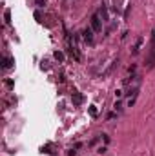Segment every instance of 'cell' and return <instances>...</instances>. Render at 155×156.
<instances>
[{"instance_id": "1", "label": "cell", "mask_w": 155, "mask_h": 156, "mask_svg": "<svg viewBox=\"0 0 155 156\" xmlns=\"http://www.w3.org/2000/svg\"><path fill=\"white\" fill-rule=\"evenodd\" d=\"M146 64H148V69L155 67V38H153V45H152V49H150V55H148Z\"/></svg>"}, {"instance_id": "2", "label": "cell", "mask_w": 155, "mask_h": 156, "mask_svg": "<svg viewBox=\"0 0 155 156\" xmlns=\"http://www.w3.org/2000/svg\"><path fill=\"white\" fill-rule=\"evenodd\" d=\"M91 29L95 31V33H99L100 29H102V22H100V16L99 15H93L91 16Z\"/></svg>"}, {"instance_id": "3", "label": "cell", "mask_w": 155, "mask_h": 156, "mask_svg": "<svg viewBox=\"0 0 155 156\" xmlns=\"http://www.w3.org/2000/svg\"><path fill=\"white\" fill-rule=\"evenodd\" d=\"M82 100H84L82 93H79V91H73V94H71V102H73V105H80V104H82Z\"/></svg>"}, {"instance_id": "4", "label": "cell", "mask_w": 155, "mask_h": 156, "mask_svg": "<svg viewBox=\"0 0 155 156\" xmlns=\"http://www.w3.org/2000/svg\"><path fill=\"white\" fill-rule=\"evenodd\" d=\"M82 36H84V40L88 44H91L93 42V29L91 27H86L84 31H82Z\"/></svg>"}, {"instance_id": "5", "label": "cell", "mask_w": 155, "mask_h": 156, "mask_svg": "<svg viewBox=\"0 0 155 156\" xmlns=\"http://www.w3.org/2000/svg\"><path fill=\"white\" fill-rule=\"evenodd\" d=\"M99 16L102 18V22H106V20H108V9L104 8V5H100V9H99Z\"/></svg>"}, {"instance_id": "6", "label": "cell", "mask_w": 155, "mask_h": 156, "mask_svg": "<svg viewBox=\"0 0 155 156\" xmlns=\"http://www.w3.org/2000/svg\"><path fill=\"white\" fill-rule=\"evenodd\" d=\"M11 65H13V58H11V56H6V58H4V64H2V67H4V69H9Z\"/></svg>"}, {"instance_id": "7", "label": "cell", "mask_w": 155, "mask_h": 156, "mask_svg": "<svg viewBox=\"0 0 155 156\" xmlns=\"http://www.w3.org/2000/svg\"><path fill=\"white\" fill-rule=\"evenodd\" d=\"M4 18H6V24H9V22H11V11H9V9H6Z\"/></svg>"}, {"instance_id": "8", "label": "cell", "mask_w": 155, "mask_h": 156, "mask_svg": "<svg viewBox=\"0 0 155 156\" xmlns=\"http://www.w3.org/2000/svg\"><path fill=\"white\" fill-rule=\"evenodd\" d=\"M90 114H91V116H97V114H99V111H97L95 105H90Z\"/></svg>"}, {"instance_id": "9", "label": "cell", "mask_w": 155, "mask_h": 156, "mask_svg": "<svg viewBox=\"0 0 155 156\" xmlns=\"http://www.w3.org/2000/svg\"><path fill=\"white\" fill-rule=\"evenodd\" d=\"M55 58H57V60H60V62H62V60H64V53L57 51V53H55Z\"/></svg>"}, {"instance_id": "10", "label": "cell", "mask_w": 155, "mask_h": 156, "mask_svg": "<svg viewBox=\"0 0 155 156\" xmlns=\"http://www.w3.org/2000/svg\"><path fill=\"white\" fill-rule=\"evenodd\" d=\"M135 100H137V94H133V96L130 98V102H128V107H131L133 104H135Z\"/></svg>"}, {"instance_id": "11", "label": "cell", "mask_w": 155, "mask_h": 156, "mask_svg": "<svg viewBox=\"0 0 155 156\" xmlns=\"http://www.w3.org/2000/svg\"><path fill=\"white\" fill-rule=\"evenodd\" d=\"M35 2H37V5H38V8H42V5H46V0H35Z\"/></svg>"}]
</instances>
